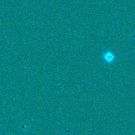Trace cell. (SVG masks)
Here are the masks:
<instances>
[{"instance_id":"1","label":"cell","mask_w":135,"mask_h":135,"mask_svg":"<svg viewBox=\"0 0 135 135\" xmlns=\"http://www.w3.org/2000/svg\"><path fill=\"white\" fill-rule=\"evenodd\" d=\"M102 57L108 65L114 64L117 59V56L115 53L110 49L105 51L102 53Z\"/></svg>"}]
</instances>
